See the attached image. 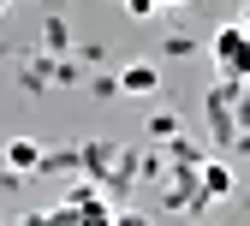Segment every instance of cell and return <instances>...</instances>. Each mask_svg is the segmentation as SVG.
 I'll list each match as a JSON object with an SVG mask.
<instances>
[{"instance_id":"6da1fadb","label":"cell","mask_w":250,"mask_h":226,"mask_svg":"<svg viewBox=\"0 0 250 226\" xmlns=\"http://www.w3.org/2000/svg\"><path fill=\"white\" fill-rule=\"evenodd\" d=\"M214 72H221V83H250V30L244 24H221L214 30Z\"/></svg>"},{"instance_id":"7a4b0ae2","label":"cell","mask_w":250,"mask_h":226,"mask_svg":"<svg viewBox=\"0 0 250 226\" xmlns=\"http://www.w3.org/2000/svg\"><path fill=\"white\" fill-rule=\"evenodd\" d=\"M197 190H203V203H227L232 197V167L227 161H203L197 167Z\"/></svg>"},{"instance_id":"3957f363","label":"cell","mask_w":250,"mask_h":226,"mask_svg":"<svg viewBox=\"0 0 250 226\" xmlns=\"http://www.w3.org/2000/svg\"><path fill=\"white\" fill-rule=\"evenodd\" d=\"M0 161H6V173H36L48 155H42V143H36V137H12L6 149H0Z\"/></svg>"},{"instance_id":"277c9868","label":"cell","mask_w":250,"mask_h":226,"mask_svg":"<svg viewBox=\"0 0 250 226\" xmlns=\"http://www.w3.org/2000/svg\"><path fill=\"white\" fill-rule=\"evenodd\" d=\"M113 89L119 95H155V89H161V72H155V66H125L113 78Z\"/></svg>"},{"instance_id":"5b68a950","label":"cell","mask_w":250,"mask_h":226,"mask_svg":"<svg viewBox=\"0 0 250 226\" xmlns=\"http://www.w3.org/2000/svg\"><path fill=\"white\" fill-rule=\"evenodd\" d=\"M149 137H173L179 143V119L173 113H149Z\"/></svg>"},{"instance_id":"8992f818","label":"cell","mask_w":250,"mask_h":226,"mask_svg":"<svg viewBox=\"0 0 250 226\" xmlns=\"http://www.w3.org/2000/svg\"><path fill=\"white\" fill-rule=\"evenodd\" d=\"M155 6H161V0H125V12H131V18H155Z\"/></svg>"},{"instance_id":"52a82bcc","label":"cell","mask_w":250,"mask_h":226,"mask_svg":"<svg viewBox=\"0 0 250 226\" xmlns=\"http://www.w3.org/2000/svg\"><path fill=\"white\" fill-rule=\"evenodd\" d=\"M113 226H149V220H137V214H119V220H113Z\"/></svg>"},{"instance_id":"ba28073f","label":"cell","mask_w":250,"mask_h":226,"mask_svg":"<svg viewBox=\"0 0 250 226\" xmlns=\"http://www.w3.org/2000/svg\"><path fill=\"white\" fill-rule=\"evenodd\" d=\"M24 226H54V214H36V220H24Z\"/></svg>"},{"instance_id":"9c48e42d","label":"cell","mask_w":250,"mask_h":226,"mask_svg":"<svg viewBox=\"0 0 250 226\" xmlns=\"http://www.w3.org/2000/svg\"><path fill=\"white\" fill-rule=\"evenodd\" d=\"M238 24H244V30H250V6H244V18H238Z\"/></svg>"},{"instance_id":"30bf717a","label":"cell","mask_w":250,"mask_h":226,"mask_svg":"<svg viewBox=\"0 0 250 226\" xmlns=\"http://www.w3.org/2000/svg\"><path fill=\"white\" fill-rule=\"evenodd\" d=\"M161 6H185V0H161Z\"/></svg>"},{"instance_id":"8fae6325","label":"cell","mask_w":250,"mask_h":226,"mask_svg":"<svg viewBox=\"0 0 250 226\" xmlns=\"http://www.w3.org/2000/svg\"><path fill=\"white\" fill-rule=\"evenodd\" d=\"M6 6H12V0H0V12H6Z\"/></svg>"}]
</instances>
